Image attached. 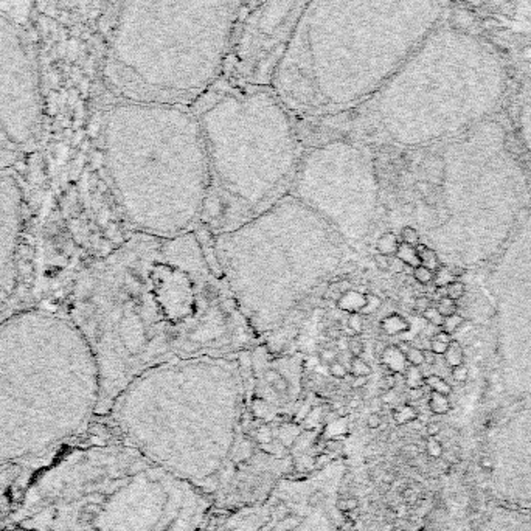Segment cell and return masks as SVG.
I'll use <instances>...</instances> for the list:
<instances>
[{
  "label": "cell",
  "mask_w": 531,
  "mask_h": 531,
  "mask_svg": "<svg viewBox=\"0 0 531 531\" xmlns=\"http://www.w3.org/2000/svg\"><path fill=\"white\" fill-rule=\"evenodd\" d=\"M382 399L381 398H373L371 401H370V407H371V412H379L381 409H382Z\"/></svg>",
  "instance_id": "49"
},
{
  "label": "cell",
  "mask_w": 531,
  "mask_h": 531,
  "mask_svg": "<svg viewBox=\"0 0 531 531\" xmlns=\"http://www.w3.org/2000/svg\"><path fill=\"white\" fill-rule=\"evenodd\" d=\"M252 416L270 423L289 415L301 398L304 357L301 353L275 354L267 343H258L238 356Z\"/></svg>",
  "instance_id": "11"
},
{
  "label": "cell",
  "mask_w": 531,
  "mask_h": 531,
  "mask_svg": "<svg viewBox=\"0 0 531 531\" xmlns=\"http://www.w3.org/2000/svg\"><path fill=\"white\" fill-rule=\"evenodd\" d=\"M319 359H320L322 363H326V365H329V363L339 360V353L335 350H332V348H325V350L320 351Z\"/></svg>",
  "instance_id": "38"
},
{
  "label": "cell",
  "mask_w": 531,
  "mask_h": 531,
  "mask_svg": "<svg viewBox=\"0 0 531 531\" xmlns=\"http://www.w3.org/2000/svg\"><path fill=\"white\" fill-rule=\"evenodd\" d=\"M70 319L100 371L98 413L142 373L179 359L238 357L261 340L194 232H132L78 276Z\"/></svg>",
  "instance_id": "1"
},
{
  "label": "cell",
  "mask_w": 531,
  "mask_h": 531,
  "mask_svg": "<svg viewBox=\"0 0 531 531\" xmlns=\"http://www.w3.org/2000/svg\"><path fill=\"white\" fill-rule=\"evenodd\" d=\"M466 294V286L460 279H454L449 285H447V297L458 301L460 298H463V295Z\"/></svg>",
  "instance_id": "32"
},
{
  "label": "cell",
  "mask_w": 531,
  "mask_h": 531,
  "mask_svg": "<svg viewBox=\"0 0 531 531\" xmlns=\"http://www.w3.org/2000/svg\"><path fill=\"white\" fill-rule=\"evenodd\" d=\"M423 317L426 319V322H429L432 326H436V328H441L443 320H444V317L438 313V309H436V307H433V306H430L429 309H426L423 313Z\"/></svg>",
  "instance_id": "35"
},
{
  "label": "cell",
  "mask_w": 531,
  "mask_h": 531,
  "mask_svg": "<svg viewBox=\"0 0 531 531\" xmlns=\"http://www.w3.org/2000/svg\"><path fill=\"white\" fill-rule=\"evenodd\" d=\"M451 374H452V378H454L455 382L463 384V382H466L467 378H469V368L463 363V365H458V367L451 368Z\"/></svg>",
  "instance_id": "37"
},
{
  "label": "cell",
  "mask_w": 531,
  "mask_h": 531,
  "mask_svg": "<svg viewBox=\"0 0 531 531\" xmlns=\"http://www.w3.org/2000/svg\"><path fill=\"white\" fill-rule=\"evenodd\" d=\"M226 282L263 337L282 328L298 303L329 283L353 248L292 194L245 226L216 235Z\"/></svg>",
  "instance_id": "5"
},
{
  "label": "cell",
  "mask_w": 531,
  "mask_h": 531,
  "mask_svg": "<svg viewBox=\"0 0 531 531\" xmlns=\"http://www.w3.org/2000/svg\"><path fill=\"white\" fill-rule=\"evenodd\" d=\"M114 114L104 131L101 163L134 232L171 238L201 221L210 173L199 121L174 112Z\"/></svg>",
  "instance_id": "6"
},
{
  "label": "cell",
  "mask_w": 531,
  "mask_h": 531,
  "mask_svg": "<svg viewBox=\"0 0 531 531\" xmlns=\"http://www.w3.org/2000/svg\"><path fill=\"white\" fill-rule=\"evenodd\" d=\"M343 458H334L300 479H279L260 500L235 508L204 531H340L345 522Z\"/></svg>",
  "instance_id": "10"
},
{
  "label": "cell",
  "mask_w": 531,
  "mask_h": 531,
  "mask_svg": "<svg viewBox=\"0 0 531 531\" xmlns=\"http://www.w3.org/2000/svg\"><path fill=\"white\" fill-rule=\"evenodd\" d=\"M381 424H382V418H381V415H379V413H376V412H371V415H370V416H368V419H367V426H368L370 429H378Z\"/></svg>",
  "instance_id": "45"
},
{
  "label": "cell",
  "mask_w": 531,
  "mask_h": 531,
  "mask_svg": "<svg viewBox=\"0 0 531 531\" xmlns=\"http://www.w3.org/2000/svg\"><path fill=\"white\" fill-rule=\"evenodd\" d=\"M404 498H405V500H410V502H415V500H416V494H415V491H413L412 488L405 489V491H404Z\"/></svg>",
  "instance_id": "53"
},
{
  "label": "cell",
  "mask_w": 531,
  "mask_h": 531,
  "mask_svg": "<svg viewBox=\"0 0 531 531\" xmlns=\"http://www.w3.org/2000/svg\"><path fill=\"white\" fill-rule=\"evenodd\" d=\"M424 385L427 388H430V391L433 393H440L444 396H449L452 393V385L447 382L444 378L438 376V374H429L424 378Z\"/></svg>",
  "instance_id": "17"
},
{
  "label": "cell",
  "mask_w": 531,
  "mask_h": 531,
  "mask_svg": "<svg viewBox=\"0 0 531 531\" xmlns=\"http://www.w3.org/2000/svg\"><path fill=\"white\" fill-rule=\"evenodd\" d=\"M429 409L432 413L435 415H446L449 413L451 409H452V404L449 401V398L444 396V395H440V393H433L429 398Z\"/></svg>",
  "instance_id": "21"
},
{
  "label": "cell",
  "mask_w": 531,
  "mask_h": 531,
  "mask_svg": "<svg viewBox=\"0 0 531 531\" xmlns=\"http://www.w3.org/2000/svg\"><path fill=\"white\" fill-rule=\"evenodd\" d=\"M348 371L351 376H370L373 370L368 365V362H365L362 357H351Z\"/></svg>",
  "instance_id": "24"
},
{
  "label": "cell",
  "mask_w": 531,
  "mask_h": 531,
  "mask_svg": "<svg viewBox=\"0 0 531 531\" xmlns=\"http://www.w3.org/2000/svg\"><path fill=\"white\" fill-rule=\"evenodd\" d=\"M435 307H436L438 313H440L443 317H447V316H452V314L458 313V303H457L455 300L449 298V297L440 298Z\"/></svg>",
  "instance_id": "27"
},
{
  "label": "cell",
  "mask_w": 531,
  "mask_h": 531,
  "mask_svg": "<svg viewBox=\"0 0 531 531\" xmlns=\"http://www.w3.org/2000/svg\"><path fill=\"white\" fill-rule=\"evenodd\" d=\"M393 418L398 424H407V423L415 421V419L418 418V412L410 404H404V405H399L393 412Z\"/></svg>",
  "instance_id": "22"
},
{
  "label": "cell",
  "mask_w": 531,
  "mask_h": 531,
  "mask_svg": "<svg viewBox=\"0 0 531 531\" xmlns=\"http://www.w3.org/2000/svg\"><path fill=\"white\" fill-rule=\"evenodd\" d=\"M399 239L395 233L391 232H385L382 233L378 241H376V254H382L387 257H395L398 247H399Z\"/></svg>",
  "instance_id": "14"
},
{
  "label": "cell",
  "mask_w": 531,
  "mask_h": 531,
  "mask_svg": "<svg viewBox=\"0 0 531 531\" xmlns=\"http://www.w3.org/2000/svg\"><path fill=\"white\" fill-rule=\"evenodd\" d=\"M326 334H328V339L331 340H339L343 337V332H342V326L339 323H335L334 326L328 328L326 329Z\"/></svg>",
  "instance_id": "43"
},
{
  "label": "cell",
  "mask_w": 531,
  "mask_h": 531,
  "mask_svg": "<svg viewBox=\"0 0 531 531\" xmlns=\"http://www.w3.org/2000/svg\"><path fill=\"white\" fill-rule=\"evenodd\" d=\"M452 342V335L444 332L443 329L435 332L432 337H430V342H429V350L433 351L436 356H443L447 350V347L451 345Z\"/></svg>",
  "instance_id": "18"
},
{
  "label": "cell",
  "mask_w": 531,
  "mask_h": 531,
  "mask_svg": "<svg viewBox=\"0 0 531 531\" xmlns=\"http://www.w3.org/2000/svg\"><path fill=\"white\" fill-rule=\"evenodd\" d=\"M401 242L416 247L419 242H421V236H419L416 229H413L410 226H405L404 229H401Z\"/></svg>",
  "instance_id": "30"
},
{
  "label": "cell",
  "mask_w": 531,
  "mask_h": 531,
  "mask_svg": "<svg viewBox=\"0 0 531 531\" xmlns=\"http://www.w3.org/2000/svg\"><path fill=\"white\" fill-rule=\"evenodd\" d=\"M210 183L201 221L214 236L257 219L291 194L303 154L297 132L282 112L260 126L241 120L224 128L199 120Z\"/></svg>",
  "instance_id": "7"
},
{
  "label": "cell",
  "mask_w": 531,
  "mask_h": 531,
  "mask_svg": "<svg viewBox=\"0 0 531 531\" xmlns=\"http://www.w3.org/2000/svg\"><path fill=\"white\" fill-rule=\"evenodd\" d=\"M454 275L451 273L449 267L446 266H440L436 270H435V275H433V285L435 288H444L447 286L451 282H454Z\"/></svg>",
  "instance_id": "28"
},
{
  "label": "cell",
  "mask_w": 531,
  "mask_h": 531,
  "mask_svg": "<svg viewBox=\"0 0 531 531\" xmlns=\"http://www.w3.org/2000/svg\"><path fill=\"white\" fill-rule=\"evenodd\" d=\"M395 387H396V373H388L384 378H381V381H379L381 390L388 391V390H393Z\"/></svg>",
  "instance_id": "39"
},
{
  "label": "cell",
  "mask_w": 531,
  "mask_h": 531,
  "mask_svg": "<svg viewBox=\"0 0 531 531\" xmlns=\"http://www.w3.org/2000/svg\"><path fill=\"white\" fill-rule=\"evenodd\" d=\"M370 382V376H353V382H351V388L354 390H360L365 388Z\"/></svg>",
  "instance_id": "44"
},
{
  "label": "cell",
  "mask_w": 531,
  "mask_h": 531,
  "mask_svg": "<svg viewBox=\"0 0 531 531\" xmlns=\"http://www.w3.org/2000/svg\"><path fill=\"white\" fill-rule=\"evenodd\" d=\"M464 323H466V319H464L463 316H460L458 313H455V314H452V316L444 317L443 325H441V329H443L444 332H447V334L452 335V334L457 332Z\"/></svg>",
  "instance_id": "25"
},
{
  "label": "cell",
  "mask_w": 531,
  "mask_h": 531,
  "mask_svg": "<svg viewBox=\"0 0 531 531\" xmlns=\"http://www.w3.org/2000/svg\"><path fill=\"white\" fill-rule=\"evenodd\" d=\"M385 348H387V345H384L381 340H378V343L374 345V353H376L378 356H382L384 351H385Z\"/></svg>",
  "instance_id": "54"
},
{
  "label": "cell",
  "mask_w": 531,
  "mask_h": 531,
  "mask_svg": "<svg viewBox=\"0 0 531 531\" xmlns=\"http://www.w3.org/2000/svg\"><path fill=\"white\" fill-rule=\"evenodd\" d=\"M373 261L376 264V267L382 272H388L390 270V257L382 255V254H374L373 255Z\"/></svg>",
  "instance_id": "40"
},
{
  "label": "cell",
  "mask_w": 531,
  "mask_h": 531,
  "mask_svg": "<svg viewBox=\"0 0 531 531\" xmlns=\"http://www.w3.org/2000/svg\"><path fill=\"white\" fill-rule=\"evenodd\" d=\"M100 399L95 356L69 316L30 309L0 323V463L81 433Z\"/></svg>",
  "instance_id": "4"
},
{
  "label": "cell",
  "mask_w": 531,
  "mask_h": 531,
  "mask_svg": "<svg viewBox=\"0 0 531 531\" xmlns=\"http://www.w3.org/2000/svg\"><path fill=\"white\" fill-rule=\"evenodd\" d=\"M395 257L399 258L404 264H407V266H410L413 269L421 264V263H419L418 254H416V248L413 245H409V244H404V242H399V247H398V252H396Z\"/></svg>",
  "instance_id": "20"
},
{
  "label": "cell",
  "mask_w": 531,
  "mask_h": 531,
  "mask_svg": "<svg viewBox=\"0 0 531 531\" xmlns=\"http://www.w3.org/2000/svg\"><path fill=\"white\" fill-rule=\"evenodd\" d=\"M213 498L134 446L81 447L28 488L20 520L33 531H204Z\"/></svg>",
  "instance_id": "3"
},
{
  "label": "cell",
  "mask_w": 531,
  "mask_h": 531,
  "mask_svg": "<svg viewBox=\"0 0 531 531\" xmlns=\"http://www.w3.org/2000/svg\"><path fill=\"white\" fill-rule=\"evenodd\" d=\"M109 413L124 443L213 498L260 451L238 357L179 359L149 368Z\"/></svg>",
  "instance_id": "2"
},
{
  "label": "cell",
  "mask_w": 531,
  "mask_h": 531,
  "mask_svg": "<svg viewBox=\"0 0 531 531\" xmlns=\"http://www.w3.org/2000/svg\"><path fill=\"white\" fill-rule=\"evenodd\" d=\"M426 387V385H424ZM424 387H416V388H409V399L410 401H419L424 396Z\"/></svg>",
  "instance_id": "46"
},
{
  "label": "cell",
  "mask_w": 531,
  "mask_h": 531,
  "mask_svg": "<svg viewBox=\"0 0 531 531\" xmlns=\"http://www.w3.org/2000/svg\"><path fill=\"white\" fill-rule=\"evenodd\" d=\"M404 356H405V360H407L409 365H413V367L426 365V362H424V350H421V348H418V347H413V345H412V347L404 353Z\"/></svg>",
  "instance_id": "29"
},
{
  "label": "cell",
  "mask_w": 531,
  "mask_h": 531,
  "mask_svg": "<svg viewBox=\"0 0 531 531\" xmlns=\"http://www.w3.org/2000/svg\"><path fill=\"white\" fill-rule=\"evenodd\" d=\"M22 226V193L8 171H0V309L13 294Z\"/></svg>",
  "instance_id": "12"
},
{
  "label": "cell",
  "mask_w": 531,
  "mask_h": 531,
  "mask_svg": "<svg viewBox=\"0 0 531 531\" xmlns=\"http://www.w3.org/2000/svg\"><path fill=\"white\" fill-rule=\"evenodd\" d=\"M405 376V384L409 388H416V387H424V374L421 373V367H413L409 365L404 371Z\"/></svg>",
  "instance_id": "23"
},
{
  "label": "cell",
  "mask_w": 531,
  "mask_h": 531,
  "mask_svg": "<svg viewBox=\"0 0 531 531\" xmlns=\"http://www.w3.org/2000/svg\"><path fill=\"white\" fill-rule=\"evenodd\" d=\"M415 190H416L419 194H421V198L424 199L426 196H429V194L432 193V185H430V182H427V180H418V182L415 183Z\"/></svg>",
  "instance_id": "42"
},
{
  "label": "cell",
  "mask_w": 531,
  "mask_h": 531,
  "mask_svg": "<svg viewBox=\"0 0 531 531\" xmlns=\"http://www.w3.org/2000/svg\"><path fill=\"white\" fill-rule=\"evenodd\" d=\"M291 194L323 217L351 248L374 232L379 179L365 145L334 140L303 152Z\"/></svg>",
  "instance_id": "9"
},
{
  "label": "cell",
  "mask_w": 531,
  "mask_h": 531,
  "mask_svg": "<svg viewBox=\"0 0 531 531\" xmlns=\"http://www.w3.org/2000/svg\"><path fill=\"white\" fill-rule=\"evenodd\" d=\"M381 363H384L390 373H404L409 367L404 353L398 347H387L381 356Z\"/></svg>",
  "instance_id": "13"
},
{
  "label": "cell",
  "mask_w": 531,
  "mask_h": 531,
  "mask_svg": "<svg viewBox=\"0 0 531 531\" xmlns=\"http://www.w3.org/2000/svg\"><path fill=\"white\" fill-rule=\"evenodd\" d=\"M443 356H444L446 365L451 367V368L463 365V363H464V351H463V347L457 340L451 342V345L447 347V350H446V353Z\"/></svg>",
  "instance_id": "16"
},
{
  "label": "cell",
  "mask_w": 531,
  "mask_h": 531,
  "mask_svg": "<svg viewBox=\"0 0 531 531\" xmlns=\"http://www.w3.org/2000/svg\"><path fill=\"white\" fill-rule=\"evenodd\" d=\"M480 466H482L483 469H486V471H491V469L494 467V461H492L491 457H483V458L480 460Z\"/></svg>",
  "instance_id": "50"
},
{
  "label": "cell",
  "mask_w": 531,
  "mask_h": 531,
  "mask_svg": "<svg viewBox=\"0 0 531 531\" xmlns=\"http://www.w3.org/2000/svg\"><path fill=\"white\" fill-rule=\"evenodd\" d=\"M441 432V426L438 424V423H429L427 426H426V433L429 435V436H436L438 433Z\"/></svg>",
  "instance_id": "47"
},
{
  "label": "cell",
  "mask_w": 531,
  "mask_h": 531,
  "mask_svg": "<svg viewBox=\"0 0 531 531\" xmlns=\"http://www.w3.org/2000/svg\"><path fill=\"white\" fill-rule=\"evenodd\" d=\"M347 325L351 331V334H362L363 332V326H365V322H363V316L360 313H351L348 316V320H347Z\"/></svg>",
  "instance_id": "31"
},
{
  "label": "cell",
  "mask_w": 531,
  "mask_h": 531,
  "mask_svg": "<svg viewBox=\"0 0 531 531\" xmlns=\"http://www.w3.org/2000/svg\"><path fill=\"white\" fill-rule=\"evenodd\" d=\"M328 371H329V374H331L332 378H335V379H345L347 374L350 373L348 368H347V365H345L343 362H340V360H335V362L329 363Z\"/></svg>",
  "instance_id": "34"
},
{
  "label": "cell",
  "mask_w": 531,
  "mask_h": 531,
  "mask_svg": "<svg viewBox=\"0 0 531 531\" xmlns=\"http://www.w3.org/2000/svg\"><path fill=\"white\" fill-rule=\"evenodd\" d=\"M433 275H435L433 270H430L429 267L421 266V264L416 266L413 269V273H412V276L415 278V282L419 283L421 286H427V285L433 283Z\"/></svg>",
  "instance_id": "26"
},
{
  "label": "cell",
  "mask_w": 531,
  "mask_h": 531,
  "mask_svg": "<svg viewBox=\"0 0 531 531\" xmlns=\"http://www.w3.org/2000/svg\"><path fill=\"white\" fill-rule=\"evenodd\" d=\"M426 452L430 458H440L444 454V447L438 440H435V436H430L426 443Z\"/></svg>",
  "instance_id": "33"
},
{
  "label": "cell",
  "mask_w": 531,
  "mask_h": 531,
  "mask_svg": "<svg viewBox=\"0 0 531 531\" xmlns=\"http://www.w3.org/2000/svg\"><path fill=\"white\" fill-rule=\"evenodd\" d=\"M413 306H415V311L416 313H419V314H423L426 309H429V307L432 306L430 304V298L429 297H418V298H415V303H413Z\"/></svg>",
  "instance_id": "41"
},
{
  "label": "cell",
  "mask_w": 531,
  "mask_h": 531,
  "mask_svg": "<svg viewBox=\"0 0 531 531\" xmlns=\"http://www.w3.org/2000/svg\"><path fill=\"white\" fill-rule=\"evenodd\" d=\"M415 248H416V254H418V258H419V263H421V266H426V267H429L433 272L441 266L440 258H438L436 252L433 248H430V247H427L426 244H421V242H419Z\"/></svg>",
  "instance_id": "15"
},
{
  "label": "cell",
  "mask_w": 531,
  "mask_h": 531,
  "mask_svg": "<svg viewBox=\"0 0 531 531\" xmlns=\"http://www.w3.org/2000/svg\"><path fill=\"white\" fill-rule=\"evenodd\" d=\"M419 531H430V529H427V528H424V529H419Z\"/></svg>",
  "instance_id": "55"
},
{
  "label": "cell",
  "mask_w": 531,
  "mask_h": 531,
  "mask_svg": "<svg viewBox=\"0 0 531 531\" xmlns=\"http://www.w3.org/2000/svg\"><path fill=\"white\" fill-rule=\"evenodd\" d=\"M505 89L507 69L491 45L457 28H438L416 47L393 98L405 121L454 124L491 109Z\"/></svg>",
  "instance_id": "8"
},
{
  "label": "cell",
  "mask_w": 531,
  "mask_h": 531,
  "mask_svg": "<svg viewBox=\"0 0 531 531\" xmlns=\"http://www.w3.org/2000/svg\"><path fill=\"white\" fill-rule=\"evenodd\" d=\"M402 211L405 214H413L415 213V205L410 202H402Z\"/></svg>",
  "instance_id": "52"
},
{
  "label": "cell",
  "mask_w": 531,
  "mask_h": 531,
  "mask_svg": "<svg viewBox=\"0 0 531 531\" xmlns=\"http://www.w3.org/2000/svg\"><path fill=\"white\" fill-rule=\"evenodd\" d=\"M449 270H451V273L454 275V278H458V276H461V275L464 273V269H461V267H458V266H449Z\"/></svg>",
  "instance_id": "51"
},
{
  "label": "cell",
  "mask_w": 531,
  "mask_h": 531,
  "mask_svg": "<svg viewBox=\"0 0 531 531\" xmlns=\"http://www.w3.org/2000/svg\"><path fill=\"white\" fill-rule=\"evenodd\" d=\"M363 351H365V345L359 337L348 339V353L351 354V357H362Z\"/></svg>",
  "instance_id": "36"
},
{
  "label": "cell",
  "mask_w": 531,
  "mask_h": 531,
  "mask_svg": "<svg viewBox=\"0 0 531 531\" xmlns=\"http://www.w3.org/2000/svg\"><path fill=\"white\" fill-rule=\"evenodd\" d=\"M381 325H382L384 331H385L387 334H390V335L401 334V332H404V331H407V329H409V323H407V320H405V319H402V317H401V316H398V314H393V316H390V317L384 319Z\"/></svg>",
  "instance_id": "19"
},
{
  "label": "cell",
  "mask_w": 531,
  "mask_h": 531,
  "mask_svg": "<svg viewBox=\"0 0 531 531\" xmlns=\"http://www.w3.org/2000/svg\"><path fill=\"white\" fill-rule=\"evenodd\" d=\"M424 362H426V365H435L436 354L430 350H424Z\"/></svg>",
  "instance_id": "48"
}]
</instances>
